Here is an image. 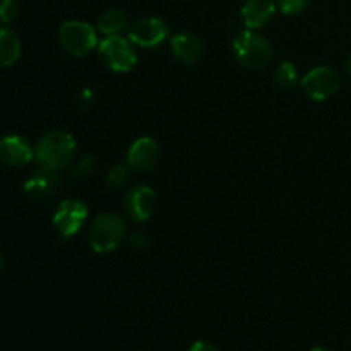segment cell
Returning <instances> with one entry per match:
<instances>
[{
	"mask_svg": "<svg viewBox=\"0 0 351 351\" xmlns=\"http://www.w3.org/2000/svg\"><path fill=\"white\" fill-rule=\"evenodd\" d=\"M60 187V177L55 170L40 167L24 182L23 191L29 199H47L53 195Z\"/></svg>",
	"mask_w": 351,
	"mask_h": 351,
	"instance_id": "8fae6325",
	"label": "cell"
},
{
	"mask_svg": "<svg viewBox=\"0 0 351 351\" xmlns=\"http://www.w3.org/2000/svg\"><path fill=\"white\" fill-rule=\"evenodd\" d=\"M170 48L175 58L189 65L195 64L201 58L202 50H204L201 38L191 31H180V33L173 34L170 38Z\"/></svg>",
	"mask_w": 351,
	"mask_h": 351,
	"instance_id": "5bb4252c",
	"label": "cell"
},
{
	"mask_svg": "<svg viewBox=\"0 0 351 351\" xmlns=\"http://www.w3.org/2000/svg\"><path fill=\"white\" fill-rule=\"evenodd\" d=\"M346 69H348V72H350V75H351V57L348 58V62H346Z\"/></svg>",
	"mask_w": 351,
	"mask_h": 351,
	"instance_id": "cb8c5ba5",
	"label": "cell"
},
{
	"mask_svg": "<svg viewBox=\"0 0 351 351\" xmlns=\"http://www.w3.org/2000/svg\"><path fill=\"white\" fill-rule=\"evenodd\" d=\"M130 243H132L134 247H144L147 243V239L143 235V233H136V235L130 239Z\"/></svg>",
	"mask_w": 351,
	"mask_h": 351,
	"instance_id": "603a6c76",
	"label": "cell"
},
{
	"mask_svg": "<svg viewBox=\"0 0 351 351\" xmlns=\"http://www.w3.org/2000/svg\"><path fill=\"white\" fill-rule=\"evenodd\" d=\"M168 38V26L160 17H143L129 26V40L143 48H154Z\"/></svg>",
	"mask_w": 351,
	"mask_h": 351,
	"instance_id": "ba28073f",
	"label": "cell"
},
{
	"mask_svg": "<svg viewBox=\"0 0 351 351\" xmlns=\"http://www.w3.org/2000/svg\"><path fill=\"white\" fill-rule=\"evenodd\" d=\"M276 10L274 0H247L240 9V19L247 29H261L269 24Z\"/></svg>",
	"mask_w": 351,
	"mask_h": 351,
	"instance_id": "4fadbf2b",
	"label": "cell"
},
{
	"mask_svg": "<svg viewBox=\"0 0 351 351\" xmlns=\"http://www.w3.org/2000/svg\"><path fill=\"white\" fill-rule=\"evenodd\" d=\"M34 158V147L21 136H5L0 139V161L7 167L19 168Z\"/></svg>",
	"mask_w": 351,
	"mask_h": 351,
	"instance_id": "7c38bea8",
	"label": "cell"
},
{
	"mask_svg": "<svg viewBox=\"0 0 351 351\" xmlns=\"http://www.w3.org/2000/svg\"><path fill=\"white\" fill-rule=\"evenodd\" d=\"M187 351H218V350L215 348V345H211V343L208 341H195Z\"/></svg>",
	"mask_w": 351,
	"mask_h": 351,
	"instance_id": "7402d4cb",
	"label": "cell"
},
{
	"mask_svg": "<svg viewBox=\"0 0 351 351\" xmlns=\"http://www.w3.org/2000/svg\"><path fill=\"white\" fill-rule=\"evenodd\" d=\"M302 89L305 95L315 101H324L338 93L339 89V75L335 69L328 65H321L302 77Z\"/></svg>",
	"mask_w": 351,
	"mask_h": 351,
	"instance_id": "8992f818",
	"label": "cell"
},
{
	"mask_svg": "<svg viewBox=\"0 0 351 351\" xmlns=\"http://www.w3.org/2000/svg\"><path fill=\"white\" fill-rule=\"evenodd\" d=\"M274 82L281 89H293L298 84V71L293 62H281L274 69Z\"/></svg>",
	"mask_w": 351,
	"mask_h": 351,
	"instance_id": "e0dca14e",
	"label": "cell"
},
{
	"mask_svg": "<svg viewBox=\"0 0 351 351\" xmlns=\"http://www.w3.org/2000/svg\"><path fill=\"white\" fill-rule=\"evenodd\" d=\"M75 151H77V144L71 134L65 130H51L36 143L34 158L40 167L58 171L74 161Z\"/></svg>",
	"mask_w": 351,
	"mask_h": 351,
	"instance_id": "6da1fadb",
	"label": "cell"
},
{
	"mask_svg": "<svg viewBox=\"0 0 351 351\" xmlns=\"http://www.w3.org/2000/svg\"><path fill=\"white\" fill-rule=\"evenodd\" d=\"M132 45V41L122 34L105 36L98 43L99 60L113 72L132 71L137 64V53Z\"/></svg>",
	"mask_w": 351,
	"mask_h": 351,
	"instance_id": "5b68a950",
	"label": "cell"
},
{
	"mask_svg": "<svg viewBox=\"0 0 351 351\" xmlns=\"http://www.w3.org/2000/svg\"><path fill=\"white\" fill-rule=\"evenodd\" d=\"M278 10H281L287 16H298L308 7L311 0H274Z\"/></svg>",
	"mask_w": 351,
	"mask_h": 351,
	"instance_id": "ffe728a7",
	"label": "cell"
},
{
	"mask_svg": "<svg viewBox=\"0 0 351 351\" xmlns=\"http://www.w3.org/2000/svg\"><path fill=\"white\" fill-rule=\"evenodd\" d=\"M129 178H130L129 165H115V167H112V170L106 173L105 180L112 189H120L123 187V185H127Z\"/></svg>",
	"mask_w": 351,
	"mask_h": 351,
	"instance_id": "ac0fdd59",
	"label": "cell"
},
{
	"mask_svg": "<svg viewBox=\"0 0 351 351\" xmlns=\"http://www.w3.org/2000/svg\"><path fill=\"white\" fill-rule=\"evenodd\" d=\"M160 160V146L153 137H139L127 151V165L134 171H149Z\"/></svg>",
	"mask_w": 351,
	"mask_h": 351,
	"instance_id": "9c48e42d",
	"label": "cell"
},
{
	"mask_svg": "<svg viewBox=\"0 0 351 351\" xmlns=\"http://www.w3.org/2000/svg\"><path fill=\"white\" fill-rule=\"evenodd\" d=\"M95 168H96V158L86 154V156H81L77 161H75L71 173L74 178H86L95 171Z\"/></svg>",
	"mask_w": 351,
	"mask_h": 351,
	"instance_id": "d6986e66",
	"label": "cell"
},
{
	"mask_svg": "<svg viewBox=\"0 0 351 351\" xmlns=\"http://www.w3.org/2000/svg\"><path fill=\"white\" fill-rule=\"evenodd\" d=\"M21 12L19 0H0V21L3 24L12 23Z\"/></svg>",
	"mask_w": 351,
	"mask_h": 351,
	"instance_id": "44dd1931",
	"label": "cell"
},
{
	"mask_svg": "<svg viewBox=\"0 0 351 351\" xmlns=\"http://www.w3.org/2000/svg\"><path fill=\"white\" fill-rule=\"evenodd\" d=\"M88 206L75 199H67L57 206L53 213V226L62 239H71L84 226L88 219Z\"/></svg>",
	"mask_w": 351,
	"mask_h": 351,
	"instance_id": "52a82bcc",
	"label": "cell"
},
{
	"mask_svg": "<svg viewBox=\"0 0 351 351\" xmlns=\"http://www.w3.org/2000/svg\"><path fill=\"white\" fill-rule=\"evenodd\" d=\"M21 57V40L12 29L0 26V67H10Z\"/></svg>",
	"mask_w": 351,
	"mask_h": 351,
	"instance_id": "9a60e30c",
	"label": "cell"
},
{
	"mask_svg": "<svg viewBox=\"0 0 351 351\" xmlns=\"http://www.w3.org/2000/svg\"><path fill=\"white\" fill-rule=\"evenodd\" d=\"M125 239V221L115 213H103L93 221L89 230V243L98 254L115 250Z\"/></svg>",
	"mask_w": 351,
	"mask_h": 351,
	"instance_id": "277c9868",
	"label": "cell"
},
{
	"mask_svg": "<svg viewBox=\"0 0 351 351\" xmlns=\"http://www.w3.org/2000/svg\"><path fill=\"white\" fill-rule=\"evenodd\" d=\"M156 206V194L149 185H136L125 197V213L132 221L143 223L151 218Z\"/></svg>",
	"mask_w": 351,
	"mask_h": 351,
	"instance_id": "30bf717a",
	"label": "cell"
},
{
	"mask_svg": "<svg viewBox=\"0 0 351 351\" xmlns=\"http://www.w3.org/2000/svg\"><path fill=\"white\" fill-rule=\"evenodd\" d=\"M127 27H129V19L119 9L105 10L96 21V31H99L103 36H115L125 31Z\"/></svg>",
	"mask_w": 351,
	"mask_h": 351,
	"instance_id": "2e32d148",
	"label": "cell"
},
{
	"mask_svg": "<svg viewBox=\"0 0 351 351\" xmlns=\"http://www.w3.org/2000/svg\"><path fill=\"white\" fill-rule=\"evenodd\" d=\"M2 264H3V261H2V256H0V271H2Z\"/></svg>",
	"mask_w": 351,
	"mask_h": 351,
	"instance_id": "484cf974",
	"label": "cell"
},
{
	"mask_svg": "<svg viewBox=\"0 0 351 351\" xmlns=\"http://www.w3.org/2000/svg\"><path fill=\"white\" fill-rule=\"evenodd\" d=\"M233 53L240 65L257 71L269 64L273 58V48L266 36L257 33V29H245L233 40Z\"/></svg>",
	"mask_w": 351,
	"mask_h": 351,
	"instance_id": "7a4b0ae2",
	"label": "cell"
},
{
	"mask_svg": "<svg viewBox=\"0 0 351 351\" xmlns=\"http://www.w3.org/2000/svg\"><path fill=\"white\" fill-rule=\"evenodd\" d=\"M312 351H331V350H326V348H314Z\"/></svg>",
	"mask_w": 351,
	"mask_h": 351,
	"instance_id": "d4e9b609",
	"label": "cell"
},
{
	"mask_svg": "<svg viewBox=\"0 0 351 351\" xmlns=\"http://www.w3.org/2000/svg\"><path fill=\"white\" fill-rule=\"evenodd\" d=\"M58 43L72 57H86L98 47V34L86 21H65L58 27Z\"/></svg>",
	"mask_w": 351,
	"mask_h": 351,
	"instance_id": "3957f363",
	"label": "cell"
}]
</instances>
